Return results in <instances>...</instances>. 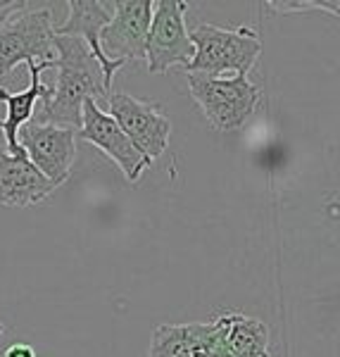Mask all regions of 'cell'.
I'll use <instances>...</instances> for the list:
<instances>
[{
  "label": "cell",
  "instance_id": "1",
  "mask_svg": "<svg viewBox=\"0 0 340 357\" xmlns=\"http://www.w3.org/2000/svg\"><path fill=\"white\" fill-rule=\"evenodd\" d=\"M50 69H57V79L53 86H43L36 124H53L77 131L82 126V105L86 98L107 102L109 93L102 84V72L82 38L57 33L53 36Z\"/></svg>",
  "mask_w": 340,
  "mask_h": 357
},
{
  "label": "cell",
  "instance_id": "2",
  "mask_svg": "<svg viewBox=\"0 0 340 357\" xmlns=\"http://www.w3.org/2000/svg\"><path fill=\"white\" fill-rule=\"evenodd\" d=\"M188 38L193 43V57L183 67L188 74L247 77L262 55V41L257 29L252 26L224 29L215 24H195L188 29Z\"/></svg>",
  "mask_w": 340,
  "mask_h": 357
},
{
  "label": "cell",
  "instance_id": "3",
  "mask_svg": "<svg viewBox=\"0 0 340 357\" xmlns=\"http://www.w3.org/2000/svg\"><path fill=\"white\" fill-rule=\"evenodd\" d=\"M188 89L203 110L207 122L217 131H238L259 105V86L247 77H212L188 74Z\"/></svg>",
  "mask_w": 340,
  "mask_h": 357
},
{
  "label": "cell",
  "instance_id": "4",
  "mask_svg": "<svg viewBox=\"0 0 340 357\" xmlns=\"http://www.w3.org/2000/svg\"><path fill=\"white\" fill-rule=\"evenodd\" d=\"M186 0H160L153 3L146 38V65L150 74H164L174 65L186 67L193 57V43L186 26Z\"/></svg>",
  "mask_w": 340,
  "mask_h": 357
},
{
  "label": "cell",
  "instance_id": "5",
  "mask_svg": "<svg viewBox=\"0 0 340 357\" xmlns=\"http://www.w3.org/2000/svg\"><path fill=\"white\" fill-rule=\"evenodd\" d=\"M53 10L36 8L0 26V74L22 62L53 60Z\"/></svg>",
  "mask_w": 340,
  "mask_h": 357
},
{
  "label": "cell",
  "instance_id": "6",
  "mask_svg": "<svg viewBox=\"0 0 340 357\" xmlns=\"http://www.w3.org/2000/svg\"><path fill=\"white\" fill-rule=\"evenodd\" d=\"M107 114L119 124L126 138L153 162L167 151L171 134V122L162 114L155 100H138L129 93H109Z\"/></svg>",
  "mask_w": 340,
  "mask_h": 357
},
{
  "label": "cell",
  "instance_id": "7",
  "mask_svg": "<svg viewBox=\"0 0 340 357\" xmlns=\"http://www.w3.org/2000/svg\"><path fill=\"white\" fill-rule=\"evenodd\" d=\"M17 143L29 162L57 188L72 174L77 160V131L53 124H24L17 131Z\"/></svg>",
  "mask_w": 340,
  "mask_h": 357
},
{
  "label": "cell",
  "instance_id": "8",
  "mask_svg": "<svg viewBox=\"0 0 340 357\" xmlns=\"http://www.w3.org/2000/svg\"><path fill=\"white\" fill-rule=\"evenodd\" d=\"M77 138L93 143L95 148H100L102 153L109 155L131 183H136L143 176V172L150 167V160L136 151L134 143L119 129V124L98 105L93 98H86L82 105V126L77 131Z\"/></svg>",
  "mask_w": 340,
  "mask_h": 357
},
{
  "label": "cell",
  "instance_id": "9",
  "mask_svg": "<svg viewBox=\"0 0 340 357\" xmlns=\"http://www.w3.org/2000/svg\"><path fill=\"white\" fill-rule=\"evenodd\" d=\"M153 20V0H114L112 20L100 31V48L109 60H143Z\"/></svg>",
  "mask_w": 340,
  "mask_h": 357
},
{
  "label": "cell",
  "instance_id": "10",
  "mask_svg": "<svg viewBox=\"0 0 340 357\" xmlns=\"http://www.w3.org/2000/svg\"><path fill=\"white\" fill-rule=\"evenodd\" d=\"M69 17L62 22V26H55L57 36H74L82 38L88 45L91 55L95 57L98 67L102 72V84L105 91H112V79L114 74L122 69L124 60H109L100 48V31L109 24L112 20V3H102V0H69Z\"/></svg>",
  "mask_w": 340,
  "mask_h": 357
},
{
  "label": "cell",
  "instance_id": "11",
  "mask_svg": "<svg viewBox=\"0 0 340 357\" xmlns=\"http://www.w3.org/2000/svg\"><path fill=\"white\" fill-rule=\"evenodd\" d=\"M53 183L29 162L26 155H10L0 148V205L29 207L48 198Z\"/></svg>",
  "mask_w": 340,
  "mask_h": 357
},
{
  "label": "cell",
  "instance_id": "12",
  "mask_svg": "<svg viewBox=\"0 0 340 357\" xmlns=\"http://www.w3.org/2000/svg\"><path fill=\"white\" fill-rule=\"evenodd\" d=\"M26 67H29V74H31V84H29L24 91L13 93V91L0 86V100L5 102V107H8V119H0V131L5 134V143H8L10 155H26L22 151L20 143H17V131H20L24 124H29V119L33 117L36 102L43 91L41 72L50 69V60L48 62H26Z\"/></svg>",
  "mask_w": 340,
  "mask_h": 357
},
{
  "label": "cell",
  "instance_id": "13",
  "mask_svg": "<svg viewBox=\"0 0 340 357\" xmlns=\"http://www.w3.org/2000/svg\"><path fill=\"white\" fill-rule=\"evenodd\" d=\"M215 321L231 357H269V329L255 317L229 312L219 314Z\"/></svg>",
  "mask_w": 340,
  "mask_h": 357
},
{
  "label": "cell",
  "instance_id": "14",
  "mask_svg": "<svg viewBox=\"0 0 340 357\" xmlns=\"http://www.w3.org/2000/svg\"><path fill=\"white\" fill-rule=\"evenodd\" d=\"M212 336H215V321L162 324L153 331L150 357H186L198 345H210Z\"/></svg>",
  "mask_w": 340,
  "mask_h": 357
},
{
  "label": "cell",
  "instance_id": "15",
  "mask_svg": "<svg viewBox=\"0 0 340 357\" xmlns=\"http://www.w3.org/2000/svg\"><path fill=\"white\" fill-rule=\"evenodd\" d=\"M31 8V3H24V0H0V26L8 24L13 17L26 13Z\"/></svg>",
  "mask_w": 340,
  "mask_h": 357
},
{
  "label": "cell",
  "instance_id": "16",
  "mask_svg": "<svg viewBox=\"0 0 340 357\" xmlns=\"http://www.w3.org/2000/svg\"><path fill=\"white\" fill-rule=\"evenodd\" d=\"M3 357H36V350L26 343H13L10 348H5Z\"/></svg>",
  "mask_w": 340,
  "mask_h": 357
},
{
  "label": "cell",
  "instance_id": "17",
  "mask_svg": "<svg viewBox=\"0 0 340 357\" xmlns=\"http://www.w3.org/2000/svg\"><path fill=\"white\" fill-rule=\"evenodd\" d=\"M207 350H210V345H198V348H193L186 357H207Z\"/></svg>",
  "mask_w": 340,
  "mask_h": 357
},
{
  "label": "cell",
  "instance_id": "18",
  "mask_svg": "<svg viewBox=\"0 0 340 357\" xmlns=\"http://www.w3.org/2000/svg\"><path fill=\"white\" fill-rule=\"evenodd\" d=\"M5 331V324H3V321H0V333H3Z\"/></svg>",
  "mask_w": 340,
  "mask_h": 357
}]
</instances>
